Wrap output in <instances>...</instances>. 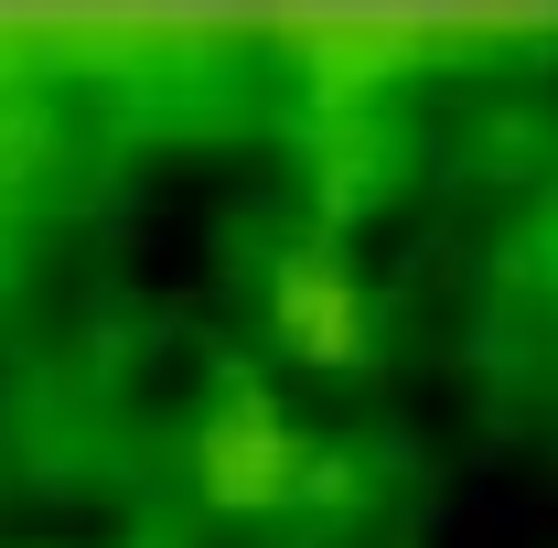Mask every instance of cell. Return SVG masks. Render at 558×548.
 Segmentation results:
<instances>
[{
  "instance_id": "2",
  "label": "cell",
  "mask_w": 558,
  "mask_h": 548,
  "mask_svg": "<svg viewBox=\"0 0 558 548\" xmlns=\"http://www.w3.org/2000/svg\"><path fill=\"white\" fill-rule=\"evenodd\" d=\"M258 312H269V344L290 366H312V377H354L365 355H376V301H365V279L333 237H290L269 248V270H258Z\"/></svg>"
},
{
  "instance_id": "1",
  "label": "cell",
  "mask_w": 558,
  "mask_h": 548,
  "mask_svg": "<svg viewBox=\"0 0 558 548\" xmlns=\"http://www.w3.org/2000/svg\"><path fill=\"white\" fill-rule=\"evenodd\" d=\"M183 484H194V505L205 516H236V527H269L290 505H312L323 484H333V452H323V430L279 398L269 377H215V398L194 409L183 430Z\"/></svg>"
},
{
  "instance_id": "3",
  "label": "cell",
  "mask_w": 558,
  "mask_h": 548,
  "mask_svg": "<svg viewBox=\"0 0 558 548\" xmlns=\"http://www.w3.org/2000/svg\"><path fill=\"white\" fill-rule=\"evenodd\" d=\"M279 44L301 55V108L312 130H365V108L387 97V65L409 55V22H279Z\"/></svg>"
}]
</instances>
